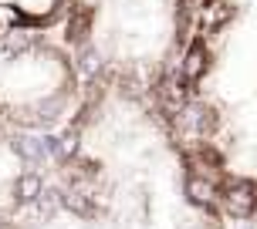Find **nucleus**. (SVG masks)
<instances>
[{"instance_id":"20e7f679","label":"nucleus","mask_w":257,"mask_h":229,"mask_svg":"<svg viewBox=\"0 0 257 229\" xmlns=\"http://www.w3.org/2000/svg\"><path fill=\"white\" fill-rule=\"evenodd\" d=\"M88 91V74L54 30L0 27V125L48 138Z\"/></svg>"},{"instance_id":"39448f33","label":"nucleus","mask_w":257,"mask_h":229,"mask_svg":"<svg viewBox=\"0 0 257 229\" xmlns=\"http://www.w3.org/2000/svg\"><path fill=\"white\" fill-rule=\"evenodd\" d=\"M48 138L0 125V229H7L38 189Z\"/></svg>"},{"instance_id":"f03ea898","label":"nucleus","mask_w":257,"mask_h":229,"mask_svg":"<svg viewBox=\"0 0 257 229\" xmlns=\"http://www.w3.org/2000/svg\"><path fill=\"white\" fill-rule=\"evenodd\" d=\"M163 108L227 219H257V0H196Z\"/></svg>"},{"instance_id":"f257e3e1","label":"nucleus","mask_w":257,"mask_h":229,"mask_svg":"<svg viewBox=\"0 0 257 229\" xmlns=\"http://www.w3.org/2000/svg\"><path fill=\"white\" fill-rule=\"evenodd\" d=\"M163 108V94L88 81L44 145L34 196L7 229H227Z\"/></svg>"},{"instance_id":"423d86ee","label":"nucleus","mask_w":257,"mask_h":229,"mask_svg":"<svg viewBox=\"0 0 257 229\" xmlns=\"http://www.w3.org/2000/svg\"><path fill=\"white\" fill-rule=\"evenodd\" d=\"M71 0H0V27L61 30Z\"/></svg>"},{"instance_id":"7ed1b4c3","label":"nucleus","mask_w":257,"mask_h":229,"mask_svg":"<svg viewBox=\"0 0 257 229\" xmlns=\"http://www.w3.org/2000/svg\"><path fill=\"white\" fill-rule=\"evenodd\" d=\"M196 0H71L61 38L88 81H122L163 94Z\"/></svg>"}]
</instances>
